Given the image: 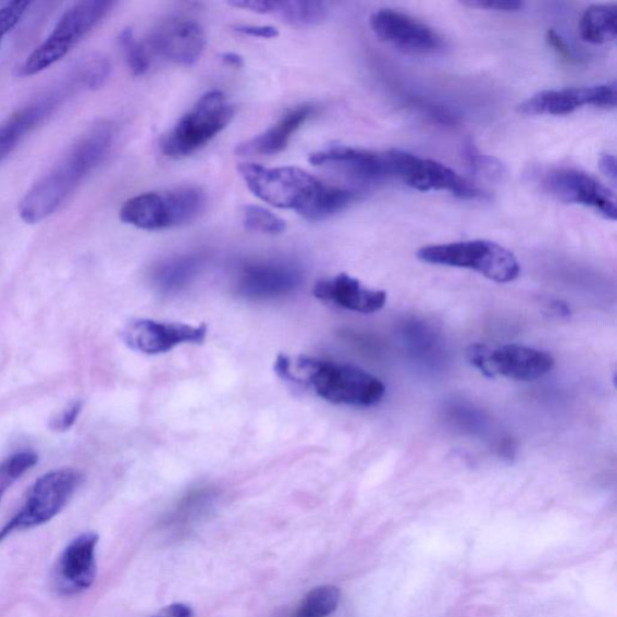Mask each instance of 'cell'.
<instances>
[{"instance_id": "1", "label": "cell", "mask_w": 617, "mask_h": 617, "mask_svg": "<svg viewBox=\"0 0 617 617\" xmlns=\"http://www.w3.org/2000/svg\"><path fill=\"white\" fill-rule=\"evenodd\" d=\"M116 138L114 123L104 121L89 128L33 186L18 205V214L36 224L58 211L85 178L106 160Z\"/></svg>"}, {"instance_id": "2", "label": "cell", "mask_w": 617, "mask_h": 617, "mask_svg": "<svg viewBox=\"0 0 617 617\" xmlns=\"http://www.w3.org/2000/svg\"><path fill=\"white\" fill-rule=\"evenodd\" d=\"M276 373L285 380L305 384L323 399L351 407H374L386 394L379 378L353 365L300 356H279Z\"/></svg>"}, {"instance_id": "3", "label": "cell", "mask_w": 617, "mask_h": 617, "mask_svg": "<svg viewBox=\"0 0 617 617\" xmlns=\"http://www.w3.org/2000/svg\"><path fill=\"white\" fill-rule=\"evenodd\" d=\"M114 5L110 0H85L66 10L51 35L20 66L18 76L37 75L59 63L103 21Z\"/></svg>"}, {"instance_id": "4", "label": "cell", "mask_w": 617, "mask_h": 617, "mask_svg": "<svg viewBox=\"0 0 617 617\" xmlns=\"http://www.w3.org/2000/svg\"><path fill=\"white\" fill-rule=\"evenodd\" d=\"M417 256L430 264L470 269L498 284L511 283L521 273L518 258L490 240L423 246Z\"/></svg>"}, {"instance_id": "5", "label": "cell", "mask_w": 617, "mask_h": 617, "mask_svg": "<svg viewBox=\"0 0 617 617\" xmlns=\"http://www.w3.org/2000/svg\"><path fill=\"white\" fill-rule=\"evenodd\" d=\"M205 206L203 190L197 187H181L168 193H150L128 199L120 210V219L139 230L160 231L194 221L203 211Z\"/></svg>"}, {"instance_id": "6", "label": "cell", "mask_w": 617, "mask_h": 617, "mask_svg": "<svg viewBox=\"0 0 617 617\" xmlns=\"http://www.w3.org/2000/svg\"><path fill=\"white\" fill-rule=\"evenodd\" d=\"M234 108L220 91L201 97L161 143L162 152L172 159H184L203 148L230 125Z\"/></svg>"}, {"instance_id": "7", "label": "cell", "mask_w": 617, "mask_h": 617, "mask_svg": "<svg viewBox=\"0 0 617 617\" xmlns=\"http://www.w3.org/2000/svg\"><path fill=\"white\" fill-rule=\"evenodd\" d=\"M238 170L256 197L275 208L296 210L299 215L323 185L317 177L295 166L266 168L242 163Z\"/></svg>"}, {"instance_id": "8", "label": "cell", "mask_w": 617, "mask_h": 617, "mask_svg": "<svg viewBox=\"0 0 617 617\" xmlns=\"http://www.w3.org/2000/svg\"><path fill=\"white\" fill-rule=\"evenodd\" d=\"M466 358L481 374L515 381H534L552 372L555 358L546 351L520 344L468 346Z\"/></svg>"}, {"instance_id": "9", "label": "cell", "mask_w": 617, "mask_h": 617, "mask_svg": "<svg viewBox=\"0 0 617 617\" xmlns=\"http://www.w3.org/2000/svg\"><path fill=\"white\" fill-rule=\"evenodd\" d=\"M82 474L74 469H58L40 477L32 486L25 506L0 530V543L16 531L35 529L51 521L69 504Z\"/></svg>"}, {"instance_id": "10", "label": "cell", "mask_w": 617, "mask_h": 617, "mask_svg": "<svg viewBox=\"0 0 617 617\" xmlns=\"http://www.w3.org/2000/svg\"><path fill=\"white\" fill-rule=\"evenodd\" d=\"M387 157L391 177L399 178L411 188L422 193L446 190L467 199L482 196L479 187L443 163L400 150H390Z\"/></svg>"}, {"instance_id": "11", "label": "cell", "mask_w": 617, "mask_h": 617, "mask_svg": "<svg viewBox=\"0 0 617 617\" xmlns=\"http://www.w3.org/2000/svg\"><path fill=\"white\" fill-rule=\"evenodd\" d=\"M77 89H86V87L82 73L75 70L64 83L33 99L0 123V162L13 153L27 134L54 114L64 100Z\"/></svg>"}, {"instance_id": "12", "label": "cell", "mask_w": 617, "mask_h": 617, "mask_svg": "<svg viewBox=\"0 0 617 617\" xmlns=\"http://www.w3.org/2000/svg\"><path fill=\"white\" fill-rule=\"evenodd\" d=\"M375 36L399 50L433 54L445 48L444 38L424 22L394 9H380L370 16Z\"/></svg>"}, {"instance_id": "13", "label": "cell", "mask_w": 617, "mask_h": 617, "mask_svg": "<svg viewBox=\"0 0 617 617\" xmlns=\"http://www.w3.org/2000/svg\"><path fill=\"white\" fill-rule=\"evenodd\" d=\"M543 187L547 194L566 203L592 208L605 219L616 220L615 195L588 173L573 168H556L544 175Z\"/></svg>"}, {"instance_id": "14", "label": "cell", "mask_w": 617, "mask_h": 617, "mask_svg": "<svg viewBox=\"0 0 617 617\" xmlns=\"http://www.w3.org/2000/svg\"><path fill=\"white\" fill-rule=\"evenodd\" d=\"M208 334L206 324L134 320L122 331V340L132 350L145 355L171 351L182 344H203Z\"/></svg>"}, {"instance_id": "15", "label": "cell", "mask_w": 617, "mask_h": 617, "mask_svg": "<svg viewBox=\"0 0 617 617\" xmlns=\"http://www.w3.org/2000/svg\"><path fill=\"white\" fill-rule=\"evenodd\" d=\"M616 98L615 83L552 89V91H543L525 100L519 111L523 115L565 116L585 106L615 108Z\"/></svg>"}, {"instance_id": "16", "label": "cell", "mask_w": 617, "mask_h": 617, "mask_svg": "<svg viewBox=\"0 0 617 617\" xmlns=\"http://www.w3.org/2000/svg\"><path fill=\"white\" fill-rule=\"evenodd\" d=\"M151 49L161 58L182 65H193L203 53L207 38L197 21L170 17L161 22L150 35Z\"/></svg>"}, {"instance_id": "17", "label": "cell", "mask_w": 617, "mask_h": 617, "mask_svg": "<svg viewBox=\"0 0 617 617\" xmlns=\"http://www.w3.org/2000/svg\"><path fill=\"white\" fill-rule=\"evenodd\" d=\"M99 536L86 532L63 550L54 567V583L63 594H76L94 585L97 577L96 547Z\"/></svg>"}, {"instance_id": "18", "label": "cell", "mask_w": 617, "mask_h": 617, "mask_svg": "<svg viewBox=\"0 0 617 617\" xmlns=\"http://www.w3.org/2000/svg\"><path fill=\"white\" fill-rule=\"evenodd\" d=\"M300 282V273L295 267L277 262L254 263L242 269L237 291L246 298L269 299L289 294Z\"/></svg>"}, {"instance_id": "19", "label": "cell", "mask_w": 617, "mask_h": 617, "mask_svg": "<svg viewBox=\"0 0 617 617\" xmlns=\"http://www.w3.org/2000/svg\"><path fill=\"white\" fill-rule=\"evenodd\" d=\"M313 296L346 310L373 313L386 306L385 291L363 286L360 280L347 274L323 279L313 287Z\"/></svg>"}, {"instance_id": "20", "label": "cell", "mask_w": 617, "mask_h": 617, "mask_svg": "<svg viewBox=\"0 0 617 617\" xmlns=\"http://www.w3.org/2000/svg\"><path fill=\"white\" fill-rule=\"evenodd\" d=\"M309 162L313 165L338 168L363 181L378 182L391 177L387 152L379 153L347 148V146H335V148L310 155Z\"/></svg>"}, {"instance_id": "21", "label": "cell", "mask_w": 617, "mask_h": 617, "mask_svg": "<svg viewBox=\"0 0 617 617\" xmlns=\"http://www.w3.org/2000/svg\"><path fill=\"white\" fill-rule=\"evenodd\" d=\"M312 112H316V108L309 104L289 110L274 126L260 136L239 144L235 152L242 156H271L282 152L303 123L311 118Z\"/></svg>"}, {"instance_id": "22", "label": "cell", "mask_w": 617, "mask_h": 617, "mask_svg": "<svg viewBox=\"0 0 617 617\" xmlns=\"http://www.w3.org/2000/svg\"><path fill=\"white\" fill-rule=\"evenodd\" d=\"M580 36L591 44H607L617 37L616 4H597L587 9L580 20Z\"/></svg>"}, {"instance_id": "23", "label": "cell", "mask_w": 617, "mask_h": 617, "mask_svg": "<svg viewBox=\"0 0 617 617\" xmlns=\"http://www.w3.org/2000/svg\"><path fill=\"white\" fill-rule=\"evenodd\" d=\"M354 200L355 194L351 190L322 185L316 198L300 215L311 222L324 221L349 207Z\"/></svg>"}, {"instance_id": "24", "label": "cell", "mask_w": 617, "mask_h": 617, "mask_svg": "<svg viewBox=\"0 0 617 617\" xmlns=\"http://www.w3.org/2000/svg\"><path fill=\"white\" fill-rule=\"evenodd\" d=\"M273 14L292 26H317L328 18L329 7L322 2L291 0V2H275Z\"/></svg>"}, {"instance_id": "25", "label": "cell", "mask_w": 617, "mask_h": 617, "mask_svg": "<svg viewBox=\"0 0 617 617\" xmlns=\"http://www.w3.org/2000/svg\"><path fill=\"white\" fill-rule=\"evenodd\" d=\"M201 263L197 255L178 256L157 269L155 279L159 286L173 289L184 286L193 279Z\"/></svg>"}, {"instance_id": "26", "label": "cell", "mask_w": 617, "mask_h": 617, "mask_svg": "<svg viewBox=\"0 0 617 617\" xmlns=\"http://www.w3.org/2000/svg\"><path fill=\"white\" fill-rule=\"evenodd\" d=\"M340 601L338 589L320 587L306 594L291 617H329L338 608Z\"/></svg>"}, {"instance_id": "27", "label": "cell", "mask_w": 617, "mask_h": 617, "mask_svg": "<svg viewBox=\"0 0 617 617\" xmlns=\"http://www.w3.org/2000/svg\"><path fill=\"white\" fill-rule=\"evenodd\" d=\"M39 461L38 455L32 452H22L4 459L0 464V502L5 492L14 482L28 472Z\"/></svg>"}, {"instance_id": "28", "label": "cell", "mask_w": 617, "mask_h": 617, "mask_svg": "<svg viewBox=\"0 0 617 617\" xmlns=\"http://www.w3.org/2000/svg\"><path fill=\"white\" fill-rule=\"evenodd\" d=\"M119 44L132 74L134 76H143L148 73L150 69L148 50L134 37L131 28L123 29L120 33Z\"/></svg>"}, {"instance_id": "29", "label": "cell", "mask_w": 617, "mask_h": 617, "mask_svg": "<svg viewBox=\"0 0 617 617\" xmlns=\"http://www.w3.org/2000/svg\"><path fill=\"white\" fill-rule=\"evenodd\" d=\"M243 221L246 229L257 233L277 235L286 231V222L262 207H244Z\"/></svg>"}, {"instance_id": "30", "label": "cell", "mask_w": 617, "mask_h": 617, "mask_svg": "<svg viewBox=\"0 0 617 617\" xmlns=\"http://www.w3.org/2000/svg\"><path fill=\"white\" fill-rule=\"evenodd\" d=\"M30 5V2L16 0V2H9L0 9V47H2L9 33L24 18Z\"/></svg>"}, {"instance_id": "31", "label": "cell", "mask_w": 617, "mask_h": 617, "mask_svg": "<svg viewBox=\"0 0 617 617\" xmlns=\"http://www.w3.org/2000/svg\"><path fill=\"white\" fill-rule=\"evenodd\" d=\"M84 403L82 400H75L70 407H66L58 418H54L50 423V429L55 432H66L71 430L81 417L83 411Z\"/></svg>"}, {"instance_id": "32", "label": "cell", "mask_w": 617, "mask_h": 617, "mask_svg": "<svg viewBox=\"0 0 617 617\" xmlns=\"http://www.w3.org/2000/svg\"><path fill=\"white\" fill-rule=\"evenodd\" d=\"M470 8L502 11V13H514L523 8L522 2H502V0H478V2H465Z\"/></svg>"}, {"instance_id": "33", "label": "cell", "mask_w": 617, "mask_h": 617, "mask_svg": "<svg viewBox=\"0 0 617 617\" xmlns=\"http://www.w3.org/2000/svg\"><path fill=\"white\" fill-rule=\"evenodd\" d=\"M233 28L235 32L252 38L274 39L279 37V30L273 26L237 25Z\"/></svg>"}, {"instance_id": "34", "label": "cell", "mask_w": 617, "mask_h": 617, "mask_svg": "<svg viewBox=\"0 0 617 617\" xmlns=\"http://www.w3.org/2000/svg\"><path fill=\"white\" fill-rule=\"evenodd\" d=\"M230 4L235 8L254 11L257 14H273L275 0H235V2Z\"/></svg>"}, {"instance_id": "35", "label": "cell", "mask_w": 617, "mask_h": 617, "mask_svg": "<svg viewBox=\"0 0 617 617\" xmlns=\"http://www.w3.org/2000/svg\"><path fill=\"white\" fill-rule=\"evenodd\" d=\"M546 40L550 47H552L560 55V58H563L568 62L576 61L573 52H571L566 41L563 38H560V36L555 29L547 30Z\"/></svg>"}, {"instance_id": "36", "label": "cell", "mask_w": 617, "mask_h": 617, "mask_svg": "<svg viewBox=\"0 0 617 617\" xmlns=\"http://www.w3.org/2000/svg\"><path fill=\"white\" fill-rule=\"evenodd\" d=\"M152 617H195L194 610L186 604L177 603L165 607Z\"/></svg>"}, {"instance_id": "37", "label": "cell", "mask_w": 617, "mask_h": 617, "mask_svg": "<svg viewBox=\"0 0 617 617\" xmlns=\"http://www.w3.org/2000/svg\"><path fill=\"white\" fill-rule=\"evenodd\" d=\"M601 170L613 183L616 182V159L614 155L607 153L601 157Z\"/></svg>"}, {"instance_id": "38", "label": "cell", "mask_w": 617, "mask_h": 617, "mask_svg": "<svg viewBox=\"0 0 617 617\" xmlns=\"http://www.w3.org/2000/svg\"><path fill=\"white\" fill-rule=\"evenodd\" d=\"M221 60L223 61V63L233 66V69H242V66L244 65L242 55L233 52L223 53L221 55Z\"/></svg>"}]
</instances>
